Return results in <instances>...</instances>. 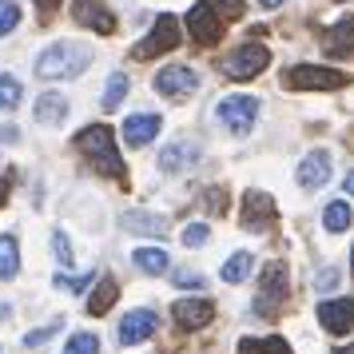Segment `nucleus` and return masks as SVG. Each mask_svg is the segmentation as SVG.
<instances>
[{"mask_svg": "<svg viewBox=\"0 0 354 354\" xmlns=\"http://www.w3.org/2000/svg\"><path fill=\"white\" fill-rule=\"evenodd\" d=\"M131 259H136V267L147 271V274H163V271H167V255H163L160 247H140Z\"/></svg>", "mask_w": 354, "mask_h": 354, "instance_id": "obj_26", "label": "nucleus"}, {"mask_svg": "<svg viewBox=\"0 0 354 354\" xmlns=\"http://www.w3.org/2000/svg\"><path fill=\"white\" fill-rule=\"evenodd\" d=\"M195 160V147L192 144H171V147H163L160 151V167L171 176V171H183L187 163Z\"/></svg>", "mask_w": 354, "mask_h": 354, "instance_id": "obj_23", "label": "nucleus"}, {"mask_svg": "<svg viewBox=\"0 0 354 354\" xmlns=\"http://www.w3.org/2000/svg\"><path fill=\"white\" fill-rule=\"evenodd\" d=\"M279 299H287V267L283 263H267V271H263V295L255 299L259 315H271Z\"/></svg>", "mask_w": 354, "mask_h": 354, "instance_id": "obj_12", "label": "nucleus"}, {"mask_svg": "<svg viewBox=\"0 0 354 354\" xmlns=\"http://www.w3.org/2000/svg\"><path fill=\"white\" fill-rule=\"evenodd\" d=\"M215 8H219V17H227V20H243L247 17V4H243V0H219Z\"/></svg>", "mask_w": 354, "mask_h": 354, "instance_id": "obj_34", "label": "nucleus"}, {"mask_svg": "<svg viewBox=\"0 0 354 354\" xmlns=\"http://www.w3.org/2000/svg\"><path fill=\"white\" fill-rule=\"evenodd\" d=\"M335 354H354V346H342V351H335Z\"/></svg>", "mask_w": 354, "mask_h": 354, "instance_id": "obj_43", "label": "nucleus"}, {"mask_svg": "<svg viewBox=\"0 0 354 354\" xmlns=\"http://www.w3.org/2000/svg\"><path fill=\"white\" fill-rule=\"evenodd\" d=\"M251 267H255V259L247 255V251H239V255H231L223 263V283H243V279H247V274H251Z\"/></svg>", "mask_w": 354, "mask_h": 354, "instance_id": "obj_27", "label": "nucleus"}, {"mask_svg": "<svg viewBox=\"0 0 354 354\" xmlns=\"http://www.w3.org/2000/svg\"><path fill=\"white\" fill-rule=\"evenodd\" d=\"M171 319H176L179 330H199V326H207L215 319V303L211 299H179L171 306Z\"/></svg>", "mask_w": 354, "mask_h": 354, "instance_id": "obj_11", "label": "nucleus"}, {"mask_svg": "<svg viewBox=\"0 0 354 354\" xmlns=\"http://www.w3.org/2000/svg\"><path fill=\"white\" fill-rule=\"evenodd\" d=\"M76 147L92 160V167H96L104 179H120V183L128 179V167L115 156V131L108 128V124H92V128L76 131Z\"/></svg>", "mask_w": 354, "mask_h": 354, "instance_id": "obj_1", "label": "nucleus"}, {"mask_svg": "<svg viewBox=\"0 0 354 354\" xmlns=\"http://www.w3.org/2000/svg\"><path fill=\"white\" fill-rule=\"evenodd\" d=\"M239 215H243V227L247 231H263V227L274 223V199L267 192H243V203H239Z\"/></svg>", "mask_w": 354, "mask_h": 354, "instance_id": "obj_9", "label": "nucleus"}, {"mask_svg": "<svg viewBox=\"0 0 354 354\" xmlns=\"http://www.w3.org/2000/svg\"><path fill=\"white\" fill-rule=\"evenodd\" d=\"M351 267H354V251H351Z\"/></svg>", "mask_w": 354, "mask_h": 354, "instance_id": "obj_44", "label": "nucleus"}, {"mask_svg": "<svg viewBox=\"0 0 354 354\" xmlns=\"http://www.w3.org/2000/svg\"><path fill=\"white\" fill-rule=\"evenodd\" d=\"M187 32L199 48H211V44H219L223 40V17H219V8L207 4V0H199L192 12H187Z\"/></svg>", "mask_w": 354, "mask_h": 354, "instance_id": "obj_5", "label": "nucleus"}, {"mask_svg": "<svg viewBox=\"0 0 354 354\" xmlns=\"http://www.w3.org/2000/svg\"><path fill=\"white\" fill-rule=\"evenodd\" d=\"M219 120H223L227 131H235V136H247L251 131V124H255L259 115V100L255 96H227L223 104H219Z\"/></svg>", "mask_w": 354, "mask_h": 354, "instance_id": "obj_7", "label": "nucleus"}, {"mask_svg": "<svg viewBox=\"0 0 354 354\" xmlns=\"http://www.w3.org/2000/svg\"><path fill=\"white\" fill-rule=\"evenodd\" d=\"M60 326H64V319H52V326H40V330H28V335H24V346H44V342H48V338L56 335Z\"/></svg>", "mask_w": 354, "mask_h": 354, "instance_id": "obj_31", "label": "nucleus"}, {"mask_svg": "<svg viewBox=\"0 0 354 354\" xmlns=\"http://www.w3.org/2000/svg\"><path fill=\"white\" fill-rule=\"evenodd\" d=\"M52 283H56V287H64V290H76V295H80V290H88L92 274H56Z\"/></svg>", "mask_w": 354, "mask_h": 354, "instance_id": "obj_32", "label": "nucleus"}, {"mask_svg": "<svg viewBox=\"0 0 354 354\" xmlns=\"http://www.w3.org/2000/svg\"><path fill=\"white\" fill-rule=\"evenodd\" d=\"M326 179H330V156H326V151H310V156L299 163V183H303L306 192H319Z\"/></svg>", "mask_w": 354, "mask_h": 354, "instance_id": "obj_17", "label": "nucleus"}, {"mask_svg": "<svg viewBox=\"0 0 354 354\" xmlns=\"http://www.w3.org/2000/svg\"><path fill=\"white\" fill-rule=\"evenodd\" d=\"M351 223H354V207L346 203V199H335V203H326V211H322V227H326L330 235L346 231Z\"/></svg>", "mask_w": 354, "mask_h": 354, "instance_id": "obj_21", "label": "nucleus"}, {"mask_svg": "<svg viewBox=\"0 0 354 354\" xmlns=\"http://www.w3.org/2000/svg\"><path fill=\"white\" fill-rule=\"evenodd\" d=\"M68 115V100L60 92H44V96L36 100V120L40 124H60Z\"/></svg>", "mask_w": 354, "mask_h": 354, "instance_id": "obj_20", "label": "nucleus"}, {"mask_svg": "<svg viewBox=\"0 0 354 354\" xmlns=\"http://www.w3.org/2000/svg\"><path fill=\"white\" fill-rule=\"evenodd\" d=\"M322 52H326L330 60H346V56H354V17H342L335 28L322 32Z\"/></svg>", "mask_w": 354, "mask_h": 354, "instance_id": "obj_15", "label": "nucleus"}, {"mask_svg": "<svg viewBox=\"0 0 354 354\" xmlns=\"http://www.w3.org/2000/svg\"><path fill=\"white\" fill-rule=\"evenodd\" d=\"M20 274V243L17 235H0V279H17Z\"/></svg>", "mask_w": 354, "mask_h": 354, "instance_id": "obj_22", "label": "nucleus"}, {"mask_svg": "<svg viewBox=\"0 0 354 354\" xmlns=\"http://www.w3.org/2000/svg\"><path fill=\"white\" fill-rule=\"evenodd\" d=\"M12 179H17V171H4V176H0V207H4L8 195H12Z\"/></svg>", "mask_w": 354, "mask_h": 354, "instance_id": "obj_37", "label": "nucleus"}, {"mask_svg": "<svg viewBox=\"0 0 354 354\" xmlns=\"http://www.w3.org/2000/svg\"><path fill=\"white\" fill-rule=\"evenodd\" d=\"M115 295H120V283H115L112 274H104V279H100L96 283V290H92V295H88V315H108V310H112V303H115Z\"/></svg>", "mask_w": 354, "mask_h": 354, "instance_id": "obj_18", "label": "nucleus"}, {"mask_svg": "<svg viewBox=\"0 0 354 354\" xmlns=\"http://www.w3.org/2000/svg\"><path fill=\"white\" fill-rule=\"evenodd\" d=\"M52 247H56V259H60L64 267H72V243H68L64 231H52Z\"/></svg>", "mask_w": 354, "mask_h": 354, "instance_id": "obj_33", "label": "nucleus"}, {"mask_svg": "<svg viewBox=\"0 0 354 354\" xmlns=\"http://www.w3.org/2000/svg\"><path fill=\"white\" fill-rule=\"evenodd\" d=\"M239 354H295L287 338H239Z\"/></svg>", "mask_w": 354, "mask_h": 354, "instance_id": "obj_24", "label": "nucleus"}, {"mask_svg": "<svg viewBox=\"0 0 354 354\" xmlns=\"http://www.w3.org/2000/svg\"><path fill=\"white\" fill-rule=\"evenodd\" d=\"M88 64H92V48H80L72 40H56L52 48L40 52L36 76L40 80H72V76H84Z\"/></svg>", "mask_w": 354, "mask_h": 354, "instance_id": "obj_2", "label": "nucleus"}, {"mask_svg": "<svg viewBox=\"0 0 354 354\" xmlns=\"http://www.w3.org/2000/svg\"><path fill=\"white\" fill-rule=\"evenodd\" d=\"M124 96H128V76H124V72L108 76V88H104V108L115 112V104H124Z\"/></svg>", "mask_w": 354, "mask_h": 354, "instance_id": "obj_28", "label": "nucleus"}, {"mask_svg": "<svg viewBox=\"0 0 354 354\" xmlns=\"http://www.w3.org/2000/svg\"><path fill=\"white\" fill-rule=\"evenodd\" d=\"M267 64H271V52L263 48V44H243V48H235L231 56L219 60L223 76H231V80H251V76H259Z\"/></svg>", "mask_w": 354, "mask_h": 354, "instance_id": "obj_4", "label": "nucleus"}, {"mask_svg": "<svg viewBox=\"0 0 354 354\" xmlns=\"http://www.w3.org/2000/svg\"><path fill=\"white\" fill-rule=\"evenodd\" d=\"M160 128H163V120L156 112H136V115H128V120H124V144L147 147L156 136H160Z\"/></svg>", "mask_w": 354, "mask_h": 354, "instance_id": "obj_13", "label": "nucleus"}, {"mask_svg": "<svg viewBox=\"0 0 354 354\" xmlns=\"http://www.w3.org/2000/svg\"><path fill=\"white\" fill-rule=\"evenodd\" d=\"M20 100H24V84L17 76H8V72H0V112L20 108Z\"/></svg>", "mask_w": 354, "mask_h": 354, "instance_id": "obj_25", "label": "nucleus"}, {"mask_svg": "<svg viewBox=\"0 0 354 354\" xmlns=\"http://www.w3.org/2000/svg\"><path fill=\"white\" fill-rule=\"evenodd\" d=\"M171 279H176V287H192V290H199V287H203V274H192V271L171 274Z\"/></svg>", "mask_w": 354, "mask_h": 354, "instance_id": "obj_36", "label": "nucleus"}, {"mask_svg": "<svg viewBox=\"0 0 354 354\" xmlns=\"http://www.w3.org/2000/svg\"><path fill=\"white\" fill-rule=\"evenodd\" d=\"M290 88H310V92H330V88H346L354 84L346 72H335V68H315V64H299L287 72Z\"/></svg>", "mask_w": 354, "mask_h": 354, "instance_id": "obj_6", "label": "nucleus"}, {"mask_svg": "<svg viewBox=\"0 0 354 354\" xmlns=\"http://www.w3.org/2000/svg\"><path fill=\"white\" fill-rule=\"evenodd\" d=\"M64 354H100V338L92 335V330H80V335L68 338Z\"/></svg>", "mask_w": 354, "mask_h": 354, "instance_id": "obj_29", "label": "nucleus"}, {"mask_svg": "<svg viewBox=\"0 0 354 354\" xmlns=\"http://www.w3.org/2000/svg\"><path fill=\"white\" fill-rule=\"evenodd\" d=\"M259 4H263V8H279V4H283V0H259Z\"/></svg>", "mask_w": 354, "mask_h": 354, "instance_id": "obj_41", "label": "nucleus"}, {"mask_svg": "<svg viewBox=\"0 0 354 354\" xmlns=\"http://www.w3.org/2000/svg\"><path fill=\"white\" fill-rule=\"evenodd\" d=\"M20 24V4L12 0H0V36H8Z\"/></svg>", "mask_w": 354, "mask_h": 354, "instance_id": "obj_30", "label": "nucleus"}, {"mask_svg": "<svg viewBox=\"0 0 354 354\" xmlns=\"http://www.w3.org/2000/svg\"><path fill=\"white\" fill-rule=\"evenodd\" d=\"M20 131L17 128H0V144H12V140H17Z\"/></svg>", "mask_w": 354, "mask_h": 354, "instance_id": "obj_40", "label": "nucleus"}, {"mask_svg": "<svg viewBox=\"0 0 354 354\" xmlns=\"http://www.w3.org/2000/svg\"><path fill=\"white\" fill-rule=\"evenodd\" d=\"M72 20L84 24V28H92V32H100V36L115 32V17L100 4V0H72Z\"/></svg>", "mask_w": 354, "mask_h": 354, "instance_id": "obj_10", "label": "nucleus"}, {"mask_svg": "<svg viewBox=\"0 0 354 354\" xmlns=\"http://www.w3.org/2000/svg\"><path fill=\"white\" fill-rule=\"evenodd\" d=\"M207 239H211V227H203V223H195V227L183 231V243H187V247H203Z\"/></svg>", "mask_w": 354, "mask_h": 354, "instance_id": "obj_35", "label": "nucleus"}, {"mask_svg": "<svg viewBox=\"0 0 354 354\" xmlns=\"http://www.w3.org/2000/svg\"><path fill=\"white\" fill-rule=\"evenodd\" d=\"M195 84H199V76H195L192 68L167 64L160 76H156V92H160L163 100H187L195 92Z\"/></svg>", "mask_w": 354, "mask_h": 354, "instance_id": "obj_8", "label": "nucleus"}, {"mask_svg": "<svg viewBox=\"0 0 354 354\" xmlns=\"http://www.w3.org/2000/svg\"><path fill=\"white\" fill-rule=\"evenodd\" d=\"M335 283H338V271H322V274H319V287H322V290H330Z\"/></svg>", "mask_w": 354, "mask_h": 354, "instance_id": "obj_39", "label": "nucleus"}, {"mask_svg": "<svg viewBox=\"0 0 354 354\" xmlns=\"http://www.w3.org/2000/svg\"><path fill=\"white\" fill-rule=\"evenodd\" d=\"M120 223L128 231H144V235H167V227H171L163 215H147V211H128Z\"/></svg>", "mask_w": 354, "mask_h": 354, "instance_id": "obj_19", "label": "nucleus"}, {"mask_svg": "<svg viewBox=\"0 0 354 354\" xmlns=\"http://www.w3.org/2000/svg\"><path fill=\"white\" fill-rule=\"evenodd\" d=\"M36 8H40V17H52L60 8V0H36Z\"/></svg>", "mask_w": 354, "mask_h": 354, "instance_id": "obj_38", "label": "nucleus"}, {"mask_svg": "<svg viewBox=\"0 0 354 354\" xmlns=\"http://www.w3.org/2000/svg\"><path fill=\"white\" fill-rule=\"evenodd\" d=\"M319 322L330 335H351L354 326V299H326L319 306Z\"/></svg>", "mask_w": 354, "mask_h": 354, "instance_id": "obj_14", "label": "nucleus"}, {"mask_svg": "<svg viewBox=\"0 0 354 354\" xmlns=\"http://www.w3.org/2000/svg\"><path fill=\"white\" fill-rule=\"evenodd\" d=\"M176 44H179V17L163 12V17H156V28L131 48V56H136V60H156L163 52H176Z\"/></svg>", "mask_w": 354, "mask_h": 354, "instance_id": "obj_3", "label": "nucleus"}, {"mask_svg": "<svg viewBox=\"0 0 354 354\" xmlns=\"http://www.w3.org/2000/svg\"><path fill=\"white\" fill-rule=\"evenodd\" d=\"M151 330H156V310H151V306L128 310V315L120 319V342H124V346H136V342H144Z\"/></svg>", "mask_w": 354, "mask_h": 354, "instance_id": "obj_16", "label": "nucleus"}, {"mask_svg": "<svg viewBox=\"0 0 354 354\" xmlns=\"http://www.w3.org/2000/svg\"><path fill=\"white\" fill-rule=\"evenodd\" d=\"M346 192L354 195V171H351V176H346Z\"/></svg>", "mask_w": 354, "mask_h": 354, "instance_id": "obj_42", "label": "nucleus"}]
</instances>
